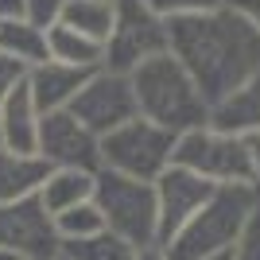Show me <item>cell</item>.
Here are the masks:
<instances>
[{
    "instance_id": "7c38bea8",
    "label": "cell",
    "mask_w": 260,
    "mask_h": 260,
    "mask_svg": "<svg viewBox=\"0 0 260 260\" xmlns=\"http://www.w3.org/2000/svg\"><path fill=\"white\" fill-rule=\"evenodd\" d=\"M93 70H78V66H62V62H39L23 74V86L31 93L35 109L39 113H58V109H70L74 93L86 86V78Z\"/></svg>"
},
{
    "instance_id": "8fae6325",
    "label": "cell",
    "mask_w": 260,
    "mask_h": 260,
    "mask_svg": "<svg viewBox=\"0 0 260 260\" xmlns=\"http://www.w3.org/2000/svg\"><path fill=\"white\" fill-rule=\"evenodd\" d=\"M152 190H155V237H159V249H163L198 214V206L214 194V183H206V179H198V175L171 163L152 183Z\"/></svg>"
},
{
    "instance_id": "8992f818",
    "label": "cell",
    "mask_w": 260,
    "mask_h": 260,
    "mask_svg": "<svg viewBox=\"0 0 260 260\" xmlns=\"http://www.w3.org/2000/svg\"><path fill=\"white\" fill-rule=\"evenodd\" d=\"M171 163L190 171V175H198V179H206V183H214V186H229V183L252 186V163H249L245 140L229 136V132H217L210 124L175 136Z\"/></svg>"
},
{
    "instance_id": "52a82bcc",
    "label": "cell",
    "mask_w": 260,
    "mask_h": 260,
    "mask_svg": "<svg viewBox=\"0 0 260 260\" xmlns=\"http://www.w3.org/2000/svg\"><path fill=\"white\" fill-rule=\"evenodd\" d=\"M159 54H167V20H159L144 0H117L113 31L105 39V70L132 74Z\"/></svg>"
},
{
    "instance_id": "cb8c5ba5",
    "label": "cell",
    "mask_w": 260,
    "mask_h": 260,
    "mask_svg": "<svg viewBox=\"0 0 260 260\" xmlns=\"http://www.w3.org/2000/svg\"><path fill=\"white\" fill-rule=\"evenodd\" d=\"M58 12H62V0H23V20L43 31L58 23Z\"/></svg>"
},
{
    "instance_id": "277c9868",
    "label": "cell",
    "mask_w": 260,
    "mask_h": 260,
    "mask_svg": "<svg viewBox=\"0 0 260 260\" xmlns=\"http://www.w3.org/2000/svg\"><path fill=\"white\" fill-rule=\"evenodd\" d=\"M93 206L101 210V221H105L109 233L128 241L132 249H159L152 183L124 179V175H113V171H98V179H93Z\"/></svg>"
},
{
    "instance_id": "30bf717a",
    "label": "cell",
    "mask_w": 260,
    "mask_h": 260,
    "mask_svg": "<svg viewBox=\"0 0 260 260\" xmlns=\"http://www.w3.org/2000/svg\"><path fill=\"white\" fill-rule=\"evenodd\" d=\"M35 155L47 167H74V171H101L98 136L82 128L66 109L39 117V136H35Z\"/></svg>"
},
{
    "instance_id": "f1b7e54d",
    "label": "cell",
    "mask_w": 260,
    "mask_h": 260,
    "mask_svg": "<svg viewBox=\"0 0 260 260\" xmlns=\"http://www.w3.org/2000/svg\"><path fill=\"white\" fill-rule=\"evenodd\" d=\"M140 260H167L163 249H140Z\"/></svg>"
},
{
    "instance_id": "1f68e13d",
    "label": "cell",
    "mask_w": 260,
    "mask_h": 260,
    "mask_svg": "<svg viewBox=\"0 0 260 260\" xmlns=\"http://www.w3.org/2000/svg\"><path fill=\"white\" fill-rule=\"evenodd\" d=\"M54 260H62V256H54Z\"/></svg>"
},
{
    "instance_id": "6da1fadb",
    "label": "cell",
    "mask_w": 260,
    "mask_h": 260,
    "mask_svg": "<svg viewBox=\"0 0 260 260\" xmlns=\"http://www.w3.org/2000/svg\"><path fill=\"white\" fill-rule=\"evenodd\" d=\"M167 54L214 105L260 66V35L229 8H214L167 23Z\"/></svg>"
},
{
    "instance_id": "f546056e",
    "label": "cell",
    "mask_w": 260,
    "mask_h": 260,
    "mask_svg": "<svg viewBox=\"0 0 260 260\" xmlns=\"http://www.w3.org/2000/svg\"><path fill=\"white\" fill-rule=\"evenodd\" d=\"M206 260H229V252H217V256H206Z\"/></svg>"
},
{
    "instance_id": "ffe728a7",
    "label": "cell",
    "mask_w": 260,
    "mask_h": 260,
    "mask_svg": "<svg viewBox=\"0 0 260 260\" xmlns=\"http://www.w3.org/2000/svg\"><path fill=\"white\" fill-rule=\"evenodd\" d=\"M58 256L62 260H140V249H132L117 233L101 229V233L82 241H58Z\"/></svg>"
},
{
    "instance_id": "e0dca14e",
    "label": "cell",
    "mask_w": 260,
    "mask_h": 260,
    "mask_svg": "<svg viewBox=\"0 0 260 260\" xmlns=\"http://www.w3.org/2000/svg\"><path fill=\"white\" fill-rule=\"evenodd\" d=\"M47 167L39 155H20L0 148V202H20V198H35L39 183L47 179Z\"/></svg>"
},
{
    "instance_id": "44dd1931",
    "label": "cell",
    "mask_w": 260,
    "mask_h": 260,
    "mask_svg": "<svg viewBox=\"0 0 260 260\" xmlns=\"http://www.w3.org/2000/svg\"><path fill=\"white\" fill-rule=\"evenodd\" d=\"M54 221V233H58V241H82V237H93V233H101L105 229V221H101V210L93 206V198L89 202H82V206L66 210V214L51 217Z\"/></svg>"
},
{
    "instance_id": "4316f807",
    "label": "cell",
    "mask_w": 260,
    "mask_h": 260,
    "mask_svg": "<svg viewBox=\"0 0 260 260\" xmlns=\"http://www.w3.org/2000/svg\"><path fill=\"white\" fill-rule=\"evenodd\" d=\"M245 148H249V163H252V190L260 194V132L245 136Z\"/></svg>"
},
{
    "instance_id": "d4e9b609",
    "label": "cell",
    "mask_w": 260,
    "mask_h": 260,
    "mask_svg": "<svg viewBox=\"0 0 260 260\" xmlns=\"http://www.w3.org/2000/svg\"><path fill=\"white\" fill-rule=\"evenodd\" d=\"M221 8H229L233 16H241V20L260 35V0H221Z\"/></svg>"
},
{
    "instance_id": "484cf974",
    "label": "cell",
    "mask_w": 260,
    "mask_h": 260,
    "mask_svg": "<svg viewBox=\"0 0 260 260\" xmlns=\"http://www.w3.org/2000/svg\"><path fill=\"white\" fill-rule=\"evenodd\" d=\"M23 74H27V70H23L20 62H16V58H8V54L0 51V98H4V93H8V89H16L23 82Z\"/></svg>"
},
{
    "instance_id": "3957f363",
    "label": "cell",
    "mask_w": 260,
    "mask_h": 260,
    "mask_svg": "<svg viewBox=\"0 0 260 260\" xmlns=\"http://www.w3.org/2000/svg\"><path fill=\"white\" fill-rule=\"evenodd\" d=\"M260 194L249 183H229L214 186V194L198 206V214L163 245L167 260H206L217 252H229V245L237 241L245 217L256 210Z\"/></svg>"
},
{
    "instance_id": "7402d4cb",
    "label": "cell",
    "mask_w": 260,
    "mask_h": 260,
    "mask_svg": "<svg viewBox=\"0 0 260 260\" xmlns=\"http://www.w3.org/2000/svg\"><path fill=\"white\" fill-rule=\"evenodd\" d=\"M159 20H186V16H202V12L221 8V0H144Z\"/></svg>"
},
{
    "instance_id": "ac0fdd59",
    "label": "cell",
    "mask_w": 260,
    "mask_h": 260,
    "mask_svg": "<svg viewBox=\"0 0 260 260\" xmlns=\"http://www.w3.org/2000/svg\"><path fill=\"white\" fill-rule=\"evenodd\" d=\"M113 16H117V0H62L58 23L105 43L113 31Z\"/></svg>"
},
{
    "instance_id": "83f0119b",
    "label": "cell",
    "mask_w": 260,
    "mask_h": 260,
    "mask_svg": "<svg viewBox=\"0 0 260 260\" xmlns=\"http://www.w3.org/2000/svg\"><path fill=\"white\" fill-rule=\"evenodd\" d=\"M23 20V0H0V23Z\"/></svg>"
},
{
    "instance_id": "7a4b0ae2",
    "label": "cell",
    "mask_w": 260,
    "mask_h": 260,
    "mask_svg": "<svg viewBox=\"0 0 260 260\" xmlns=\"http://www.w3.org/2000/svg\"><path fill=\"white\" fill-rule=\"evenodd\" d=\"M132 98H136V117L159 124L171 136H183L190 128L210 124V101L198 93L194 78L175 62L171 54L148 58L128 74Z\"/></svg>"
},
{
    "instance_id": "d6986e66",
    "label": "cell",
    "mask_w": 260,
    "mask_h": 260,
    "mask_svg": "<svg viewBox=\"0 0 260 260\" xmlns=\"http://www.w3.org/2000/svg\"><path fill=\"white\" fill-rule=\"evenodd\" d=\"M0 51L16 58L23 70H31V66L47 62V31L27 20H8L0 23Z\"/></svg>"
},
{
    "instance_id": "603a6c76",
    "label": "cell",
    "mask_w": 260,
    "mask_h": 260,
    "mask_svg": "<svg viewBox=\"0 0 260 260\" xmlns=\"http://www.w3.org/2000/svg\"><path fill=\"white\" fill-rule=\"evenodd\" d=\"M229 260H260V202H256V210L245 217L237 241L229 245Z\"/></svg>"
},
{
    "instance_id": "4dcf8cb0",
    "label": "cell",
    "mask_w": 260,
    "mask_h": 260,
    "mask_svg": "<svg viewBox=\"0 0 260 260\" xmlns=\"http://www.w3.org/2000/svg\"><path fill=\"white\" fill-rule=\"evenodd\" d=\"M0 260H16V256H8V252H0Z\"/></svg>"
},
{
    "instance_id": "9c48e42d",
    "label": "cell",
    "mask_w": 260,
    "mask_h": 260,
    "mask_svg": "<svg viewBox=\"0 0 260 260\" xmlns=\"http://www.w3.org/2000/svg\"><path fill=\"white\" fill-rule=\"evenodd\" d=\"M0 252L16 260H54L58 256V233L54 221L43 214L35 198L0 202Z\"/></svg>"
},
{
    "instance_id": "5b68a950",
    "label": "cell",
    "mask_w": 260,
    "mask_h": 260,
    "mask_svg": "<svg viewBox=\"0 0 260 260\" xmlns=\"http://www.w3.org/2000/svg\"><path fill=\"white\" fill-rule=\"evenodd\" d=\"M171 152H175V136L144 117L120 124V128H113L109 136L98 140L101 171L140 179V183H155L171 167Z\"/></svg>"
},
{
    "instance_id": "4fadbf2b",
    "label": "cell",
    "mask_w": 260,
    "mask_h": 260,
    "mask_svg": "<svg viewBox=\"0 0 260 260\" xmlns=\"http://www.w3.org/2000/svg\"><path fill=\"white\" fill-rule=\"evenodd\" d=\"M210 128L229 132V136H252L260 132V66L241 82L233 93L210 105Z\"/></svg>"
},
{
    "instance_id": "2e32d148",
    "label": "cell",
    "mask_w": 260,
    "mask_h": 260,
    "mask_svg": "<svg viewBox=\"0 0 260 260\" xmlns=\"http://www.w3.org/2000/svg\"><path fill=\"white\" fill-rule=\"evenodd\" d=\"M47 58L62 66H78V70H101L105 66V43L74 31V27L54 23V27H47Z\"/></svg>"
},
{
    "instance_id": "9a60e30c",
    "label": "cell",
    "mask_w": 260,
    "mask_h": 260,
    "mask_svg": "<svg viewBox=\"0 0 260 260\" xmlns=\"http://www.w3.org/2000/svg\"><path fill=\"white\" fill-rule=\"evenodd\" d=\"M93 179H98V171L51 167L47 179L39 183V190H35V202L43 206L47 217H58V214H66V210H74V206L93 198Z\"/></svg>"
},
{
    "instance_id": "5bb4252c",
    "label": "cell",
    "mask_w": 260,
    "mask_h": 260,
    "mask_svg": "<svg viewBox=\"0 0 260 260\" xmlns=\"http://www.w3.org/2000/svg\"><path fill=\"white\" fill-rule=\"evenodd\" d=\"M39 109H35L27 86H16L0 98V148L4 152L35 155V136H39Z\"/></svg>"
},
{
    "instance_id": "ba28073f",
    "label": "cell",
    "mask_w": 260,
    "mask_h": 260,
    "mask_svg": "<svg viewBox=\"0 0 260 260\" xmlns=\"http://www.w3.org/2000/svg\"><path fill=\"white\" fill-rule=\"evenodd\" d=\"M66 113L82 128H89L98 140L109 136L113 128H120V124L136 120V98H132L128 74H117V70H105V66L93 70L86 78V86L74 93V101H70Z\"/></svg>"
}]
</instances>
